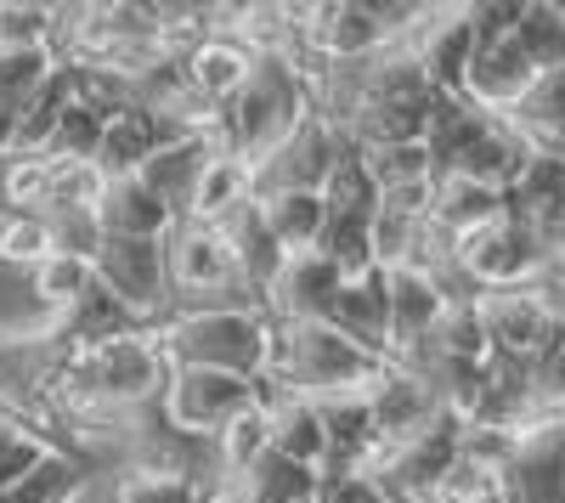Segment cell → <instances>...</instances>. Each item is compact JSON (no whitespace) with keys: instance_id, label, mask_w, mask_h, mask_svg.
<instances>
[{"instance_id":"cell-1","label":"cell","mask_w":565,"mask_h":503,"mask_svg":"<svg viewBox=\"0 0 565 503\" xmlns=\"http://www.w3.org/2000/svg\"><path fill=\"white\" fill-rule=\"evenodd\" d=\"M306 114H311V85H306L300 63L282 57V52H260L249 63V79L215 108L210 136H215V148L226 159L255 170Z\"/></svg>"},{"instance_id":"cell-2","label":"cell","mask_w":565,"mask_h":503,"mask_svg":"<svg viewBox=\"0 0 565 503\" xmlns=\"http://www.w3.org/2000/svg\"><path fill=\"white\" fill-rule=\"evenodd\" d=\"M153 345L170 368H215L238 379H266L271 323L260 306H193L153 323Z\"/></svg>"},{"instance_id":"cell-3","label":"cell","mask_w":565,"mask_h":503,"mask_svg":"<svg viewBox=\"0 0 565 503\" xmlns=\"http://www.w3.org/2000/svg\"><path fill=\"white\" fill-rule=\"evenodd\" d=\"M391 362L367 356L328 323H271V362L266 385L289 390L306 402H340V396H367Z\"/></svg>"},{"instance_id":"cell-4","label":"cell","mask_w":565,"mask_h":503,"mask_svg":"<svg viewBox=\"0 0 565 503\" xmlns=\"http://www.w3.org/2000/svg\"><path fill=\"white\" fill-rule=\"evenodd\" d=\"M452 266L463 271V283L487 295V289H521L537 283L548 271H559V244H548L543 233H532L526 221L498 215L476 233L452 238Z\"/></svg>"},{"instance_id":"cell-5","label":"cell","mask_w":565,"mask_h":503,"mask_svg":"<svg viewBox=\"0 0 565 503\" xmlns=\"http://www.w3.org/2000/svg\"><path fill=\"white\" fill-rule=\"evenodd\" d=\"M164 278H170V311L255 306L238 289V266H232V249L221 238V226H204V221H175L164 233Z\"/></svg>"},{"instance_id":"cell-6","label":"cell","mask_w":565,"mask_h":503,"mask_svg":"<svg viewBox=\"0 0 565 503\" xmlns=\"http://www.w3.org/2000/svg\"><path fill=\"white\" fill-rule=\"evenodd\" d=\"M476 317H481L487 351L509 356V362H532L554 334H565L559 300H554V271L537 278V283H521V289H487V295H476Z\"/></svg>"},{"instance_id":"cell-7","label":"cell","mask_w":565,"mask_h":503,"mask_svg":"<svg viewBox=\"0 0 565 503\" xmlns=\"http://www.w3.org/2000/svg\"><path fill=\"white\" fill-rule=\"evenodd\" d=\"M97 289L130 311L141 329H153L170 311V278H164V238H103L90 255Z\"/></svg>"},{"instance_id":"cell-8","label":"cell","mask_w":565,"mask_h":503,"mask_svg":"<svg viewBox=\"0 0 565 503\" xmlns=\"http://www.w3.org/2000/svg\"><path fill=\"white\" fill-rule=\"evenodd\" d=\"M351 148V136L340 125H328L322 114H306L282 142L249 170V199H277V193H322L328 170L340 164V153Z\"/></svg>"},{"instance_id":"cell-9","label":"cell","mask_w":565,"mask_h":503,"mask_svg":"<svg viewBox=\"0 0 565 503\" xmlns=\"http://www.w3.org/2000/svg\"><path fill=\"white\" fill-rule=\"evenodd\" d=\"M260 390L266 379H238V374H215V368H170L159 390V414L186 436L215 441L226 419H238L244 407L260 402Z\"/></svg>"},{"instance_id":"cell-10","label":"cell","mask_w":565,"mask_h":503,"mask_svg":"<svg viewBox=\"0 0 565 503\" xmlns=\"http://www.w3.org/2000/svg\"><path fill=\"white\" fill-rule=\"evenodd\" d=\"M537 74H543V68L526 57V45L514 40V29L481 34V40H469V63H463L458 97H463L469 108H481V114L498 119V114H509V108L537 85Z\"/></svg>"},{"instance_id":"cell-11","label":"cell","mask_w":565,"mask_h":503,"mask_svg":"<svg viewBox=\"0 0 565 503\" xmlns=\"http://www.w3.org/2000/svg\"><path fill=\"white\" fill-rule=\"evenodd\" d=\"M367 402V425H373V447H380V459L396 447H407L413 436H424L436 419H441V396L430 379H418L413 368H391L373 379V390L362 396Z\"/></svg>"},{"instance_id":"cell-12","label":"cell","mask_w":565,"mask_h":503,"mask_svg":"<svg viewBox=\"0 0 565 503\" xmlns=\"http://www.w3.org/2000/svg\"><path fill=\"white\" fill-rule=\"evenodd\" d=\"M340 283H345V278H340V271L328 266L317 249H311V255H289V260L277 266V278H271L260 311H266V323H322L328 306H334V289H340Z\"/></svg>"},{"instance_id":"cell-13","label":"cell","mask_w":565,"mask_h":503,"mask_svg":"<svg viewBox=\"0 0 565 503\" xmlns=\"http://www.w3.org/2000/svg\"><path fill=\"white\" fill-rule=\"evenodd\" d=\"M334 334H345L351 345H362L367 356L391 362V295H385V271L373 266L362 278H345L334 289V306L322 317Z\"/></svg>"},{"instance_id":"cell-14","label":"cell","mask_w":565,"mask_h":503,"mask_svg":"<svg viewBox=\"0 0 565 503\" xmlns=\"http://www.w3.org/2000/svg\"><path fill=\"white\" fill-rule=\"evenodd\" d=\"M385 295H391V362H407L424 340H430V329L441 323L447 300L430 283V271H418V266L385 271Z\"/></svg>"},{"instance_id":"cell-15","label":"cell","mask_w":565,"mask_h":503,"mask_svg":"<svg viewBox=\"0 0 565 503\" xmlns=\"http://www.w3.org/2000/svg\"><path fill=\"white\" fill-rule=\"evenodd\" d=\"M249 63H255V52H244L238 40H226V34H215V29H210L204 40H193V45H186V52L175 57L186 90H193V97H199L210 114L249 79Z\"/></svg>"},{"instance_id":"cell-16","label":"cell","mask_w":565,"mask_h":503,"mask_svg":"<svg viewBox=\"0 0 565 503\" xmlns=\"http://www.w3.org/2000/svg\"><path fill=\"white\" fill-rule=\"evenodd\" d=\"M210 159H215V136L210 130H186V136H170V142L148 164H141L136 175L159 193V204L170 210V221H181L186 215V199H193V188H199V175H204Z\"/></svg>"},{"instance_id":"cell-17","label":"cell","mask_w":565,"mask_h":503,"mask_svg":"<svg viewBox=\"0 0 565 503\" xmlns=\"http://www.w3.org/2000/svg\"><path fill=\"white\" fill-rule=\"evenodd\" d=\"M266 425H271V452H277L282 464L322 475L328 436H322V414H317V402L289 396V390H271V385H266Z\"/></svg>"},{"instance_id":"cell-18","label":"cell","mask_w":565,"mask_h":503,"mask_svg":"<svg viewBox=\"0 0 565 503\" xmlns=\"http://www.w3.org/2000/svg\"><path fill=\"white\" fill-rule=\"evenodd\" d=\"M170 210L141 175H114L103 199H97V233L103 238H164L170 233Z\"/></svg>"},{"instance_id":"cell-19","label":"cell","mask_w":565,"mask_h":503,"mask_svg":"<svg viewBox=\"0 0 565 503\" xmlns=\"http://www.w3.org/2000/svg\"><path fill=\"white\" fill-rule=\"evenodd\" d=\"M503 215V188H481V181H463V175H436L430 181V210L424 221L436 226L441 238H463L476 226Z\"/></svg>"},{"instance_id":"cell-20","label":"cell","mask_w":565,"mask_h":503,"mask_svg":"<svg viewBox=\"0 0 565 503\" xmlns=\"http://www.w3.org/2000/svg\"><path fill=\"white\" fill-rule=\"evenodd\" d=\"M255 210H260L266 233L282 255H311L322 238V221H328L322 193H277V199H260Z\"/></svg>"},{"instance_id":"cell-21","label":"cell","mask_w":565,"mask_h":503,"mask_svg":"<svg viewBox=\"0 0 565 503\" xmlns=\"http://www.w3.org/2000/svg\"><path fill=\"white\" fill-rule=\"evenodd\" d=\"M244 204H249V164L226 159V153L215 148V159L204 164V175H199L193 199H186V215H181V221H204V226H221L232 210H244Z\"/></svg>"},{"instance_id":"cell-22","label":"cell","mask_w":565,"mask_h":503,"mask_svg":"<svg viewBox=\"0 0 565 503\" xmlns=\"http://www.w3.org/2000/svg\"><path fill=\"white\" fill-rule=\"evenodd\" d=\"M85 289H90V260H79V255H45V260L29 271V295H34V306H40L45 317L68 311Z\"/></svg>"},{"instance_id":"cell-23","label":"cell","mask_w":565,"mask_h":503,"mask_svg":"<svg viewBox=\"0 0 565 503\" xmlns=\"http://www.w3.org/2000/svg\"><path fill=\"white\" fill-rule=\"evenodd\" d=\"M514 40L526 45V57L548 74L565 68V12L548 0H521V18H514Z\"/></svg>"},{"instance_id":"cell-24","label":"cell","mask_w":565,"mask_h":503,"mask_svg":"<svg viewBox=\"0 0 565 503\" xmlns=\"http://www.w3.org/2000/svg\"><path fill=\"white\" fill-rule=\"evenodd\" d=\"M362 164L373 175V188H413V181H436V164L424 153V142H380L362 148Z\"/></svg>"},{"instance_id":"cell-25","label":"cell","mask_w":565,"mask_h":503,"mask_svg":"<svg viewBox=\"0 0 565 503\" xmlns=\"http://www.w3.org/2000/svg\"><path fill=\"white\" fill-rule=\"evenodd\" d=\"M45 255H57L45 215H0V266L23 271V278H29Z\"/></svg>"},{"instance_id":"cell-26","label":"cell","mask_w":565,"mask_h":503,"mask_svg":"<svg viewBox=\"0 0 565 503\" xmlns=\"http://www.w3.org/2000/svg\"><path fill=\"white\" fill-rule=\"evenodd\" d=\"M103 114L97 108H85L79 97L63 108V119H57V130H52V142H45V153L52 159H79V164H90L97 159V142H103Z\"/></svg>"},{"instance_id":"cell-27","label":"cell","mask_w":565,"mask_h":503,"mask_svg":"<svg viewBox=\"0 0 565 503\" xmlns=\"http://www.w3.org/2000/svg\"><path fill=\"white\" fill-rule=\"evenodd\" d=\"M45 459H52V447H45L34 430H23L18 419L0 414V492L18 486L23 475H34Z\"/></svg>"},{"instance_id":"cell-28","label":"cell","mask_w":565,"mask_h":503,"mask_svg":"<svg viewBox=\"0 0 565 503\" xmlns=\"http://www.w3.org/2000/svg\"><path fill=\"white\" fill-rule=\"evenodd\" d=\"M114 503H199V486L159 475V470H119Z\"/></svg>"}]
</instances>
